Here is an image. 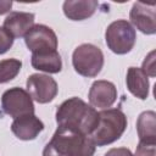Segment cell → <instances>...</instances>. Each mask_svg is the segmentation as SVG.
<instances>
[{"label":"cell","instance_id":"cell-1","mask_svg":"<svg viewBox=\"0 0 156 156\" xmlns=\"http://www.w3.org/2000/svg\"><path fill=\"white\" fill-rule=\"evenodd\" d=\"M57 127L72 129L89 136L99 121V112L84 100L73 96L57 106L55 113Z\"/></svg>","mask_w":156,"mask_h":156},{"label":"cell","instance_id":"cell-2","mask_svg":"<svg viewBox=\"0 0 156 156\" xmlns=\"http://www.w3.org/2000/svg\"><path fill=\"white\" fill-rule=\"evenodd\" d=\"M95 149L89 136L57 127L50 141L44 146L43 156H94Z\"/></svg>","mask_w":156,"mask_h":156},{"label":"cell","instance_id":"cell-3","mask_svg":"<svg viewBox=\"0 0 156 156\" xmlns=\"http://www.w3.org/2000/svg\"><path fill=\"white\" fill-rule=\"evenodd\" d=\"M128 121L121 108H106L99 112V121L89 135L95 146H105L118 140L127 129Z\"/></svg>","mask_w":156,"mask_h":156},{"label":"cell","instance_id":"cell-4","mask_svg":"<svg viewBox=\"0 0 156 156\" xmlns=\"http://www.w3.org/2000/svg\"><path fill=\"white\" fill-rule=\"evenodd\" d=\"M104 54L94 44H80L72 54V66L74 71L87 78L96 77L104 67Z\"/></svg>","mask_w":156,"mask_h":156},{"label":"cell","instance_id":"cell-5","mask_svg":"<svg viewBox=\"0 0 156 156\" xmlns=\"http://www.w3.org/2000/svg\"><path fill=\"white\" fill-rule=\"evenodd\" d=\"M107 48L117 54L126 55L132 51L136 41V32L127 20H117L110 23L105 30Z\"/></svg>","mask_w":156,"mask_h":156},{"label":"cell","instance_id":"cell-6","mask_svg":"<svg viewBox=\"0 0 156 156\" xmlns=\"http://www.w3.org/2000/svg\"><path fill=\"white\" fill-rule=\"evenodd\" d=\"M1 108L10 117L18 118L27 115H34L33 99L23 88L13 87L5 90L1 95Z\"/></svg>","mask_w":156,"mask_h":156},{"label":"cell","instance_id":"cell-7","mask_svg":"<svg viewBox=\"0 0 156 156\" xmlns=\"http://www.w3.org/2000/svg\"><path fill=\"white\" fill-rule=\"evenodd\" d=\"M23 38L26 46L32 54H44L57 50L56 33L45 24H34Z\"/></svg>","mask_w":156,"mask_h":156},{"label":"cell","instance_id":"cell-8","mask_svg":"<svg viewBox=\"0 0 156 156\" xmlns=\"http://www.w3.org/2000/svg\"><path fill=\"white\" fill-rule=\"evenodd\" d=\"M26 88L30 98L38 104L51 102L58 93L56 80L52 77L41 73L30 74L27 78Z\"/></svg>","mask_w":156,"mask_h":156},{"label":"cell","instance_id":"cell-9","mask_svg":"<svg viewBox=\"0 0 156 156\" xmlns=\"http://www.w3.org/2000/svg\"><path fill=\"white\" fill-rule=\"evenodd\" d=\"M130 24L146 35L156 33V10L154 2L136 1L129 12ZM134 28V29H135Z\"/></svg>","mask_w":156,"mask_h":156},{"label":"cell","instance_id":"cell-10","mask_svg":"<svg viewBox=\"0 0 156 156\" xmlns=\"http://www.w3.org/2000/svg\"><path fill=\"white\" fill-rule=\"evenodd\" d=\"M88 99L94 108H110L117 100V88L110 80H95L89 89Z\"/></svg>","mask_w":156,"mask_h":156},{"label":"cell","instance_id":"cell-11","mask_svg":"<svg viewBox=\"0 0 156 156\" xmlns=\"http://www.w3.org/2000/svg\"><path fill=\"white\" fill-rule=\"evenodd\" d=\"M44 130V123L35 115H27L15 118L11 123V132L20 140H34Z\"/></svg>","mask_w":156,"mask_h":156},{"label":"cell","instance_id":"cell-12","mask_svg":"<svg viewBox=\"0 0 156 156\" xmlns=\"http://www.w3.org/2000/svg\"><path fill=\"white\" fill-rule=\"evenodd\" d=\"M35 15L32 12L12 11L4 20V28L15 38H22L34 26Z\"/></svg>","mask_w":156,"mask_h":156},{"label":"cell","instance_id":"cell-13","mask_svg":"<svg viewBox=\"0 0 156 156\" xmlns=\"http://www.w3.org/2000/svg\"><path fill=\"white\" fill-rule=\"evenodd\" d=\"M127 89L132 95L140 100H146L149 96L150 83L146 73L139 67H129L126 76Z\"/></svg>","mask_w":156,"mask_h":156},{"label":"cell","instance_id":"cell-14","mask_svg":"<svg viewBox=\"0 0 156 156\" xmlns=\"http://www.w3.org/2000/svg\"><path fill=\"white\" fill-rule=\"evenodd\" d=\"M99 2L95 0H67L62 5L65 16L71 21H83L91 17Z\"/></svg>","mask_w":156,"mask_h":156},{"label":"cell","instance_id":"cell-15","mask_svg":"<svg viewBox=\"0 0 156 156\" xmlns=\"http://www.w3.org/2000/svg\"><path fill=\"white\" fill-rule=\"evenodd\" d=\"M30 63L34 69L55 74L62 69V60L58 51H50L44 54H32Z\"/></svg>","mask_w":156,"mask_h":156},{"label":"cell","instance_id":"cell-16","mask_svg":"<svg viewBox=\"0 0 156 156\" xmlns=\"http://www.w3.org/2000/svg\"><path fill=\"white\" fill-rule=\"evenodd\" d=\"M136 133L139 141L156 143V113L154 111H144L136 119Z\"/></svg>","mask_w":156,"mask_h":156},{"label":"cell","instance_id":"cell-17","mask_svg":"<svg viewBox=\"0 0 156 156\" xmlns=\"http://www.w3.org/2000/svg\"><path fill=\"white\" fill-rule=\"evenodd\" d=\"M22 68V61L18 58H5L0 61V84H5L17 77Z\"/></svg>","mask_w":156,"mask_h":156},{"label":"cell","instance_id":"cell-18","mask_svg":"<svg viewBox=\"0 0 156 156\" xmlns=\"http://www.w3.org/2000/svg\"><path fill=\"white\" fill-rule=\"evenodd\" d=\"M13 40V37L4 27H0V55L7 52L12 48Z\"/></svg>","mask_w":156,"mask_h":156},{"label":"cell","instance_id":"cell-19","mask_svg":"<svg viewBox=\"0 0 156 156\" xmlns=\"http://www.w3.org/2000/svg\"><path fill=\"white\" fill-rule=\"evenodd\" d=\"M156 143H145L139 141L134 156H155Z\"/></svg>","mask_w":156,"mask_h":156},{"label":"cell","instance_id":"cell-20","mask_svg":"<svg viewBox=\"0 0 156 156\" xmlns=\"http://www.w3.org/2000/svg\"><path fill=\"white\" fill-rule=\"evenodd\" d=\"M154 56H155V51H151L146 57H145V60H144V62H143V67H141V69L146 73V76L149 77H155V58H154Z\"/></svg>","mask_w":156,"mask_h":156},{"label":"cell","instance_id":"cell-21","mask_svg":"<svg viewBox=\"0 0 156 156\" xmlns=\"http://www.w3.org/2000/svg\"><path fill=\"white\" fill-rule=\"evenodd\" d=\"M104 156H134V155L127 147H112Z\"/></svg>","mask_w":156,"mask_h":156},{"label":"cell","instance_id":"cell-22","mask_svg":"<svg viewBox=\"0 0 156 156\" xmlns=\"http://www.w3.org/2000/svg\"><path fill=\"white\" fill-rule=\"evenodd\" d=\"M12 7V1L10 0H0V15H5L7 12H10Z\"/></svg>","mask_w":156,"mask_h":156}]
</instances>
